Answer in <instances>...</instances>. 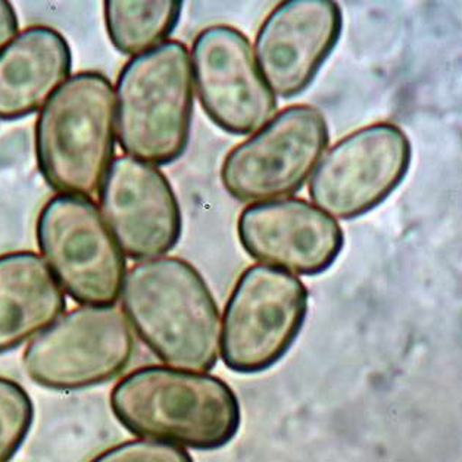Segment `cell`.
<instances>
[{"label": "cell", "instance_id": "obj_1", "mask_svg": "<svg viewBox=\"0 0 462 462\" xmlns=\"http://www.w3.org/2000/svg\"><path fill=\"white\" fill-rule=\"evenodd\" d=\"M123 310L156 358L170 367L212 370L221 354L218 305L204 277L186 259L162 256L125 275Z\"/></svg>", "mask_w": 462, "mask_h": 462}, {"label": "cell", "instance_id": "obj_11", "mask_svg": "<svg viewBox=\"0 0 462 462\" xmlns=\"http://www.w3.org/2000/svg\"><path fill=\"white\" fill-rule=\"evenodd\" d=\"M102 216L124 255L162 258L183 233L176 193L160 168L132 156L112 162L99 191Z\"/></svg>", "mask_w": 462, "mask_h": 462}, {"label": "cell", "instance_id": "obj_14", "mask_svg": "<svg viewBox=\"0 0 462 462\" xmlns=\"http://www.w3.org/2000/svg\"><path fill=\"white\" fill-rule=\"evenodd\" d=\"M72 69L71 49L60 32L27 28L0 51V121L32 116L48 104Z\"/></svg>", "mask_w": 462, "mask_h": 462}, {"label": "cell", "instance_id": "obj_18", "mask_svg": "<svg viewBox=\"0 0 462 462\" xmlns=\"http://www.w3.org/2000/svg\"><path fill=\"white\" fill-rule=\"evenodd\" d=\"M90 462H195L172 443L160 440H130L104 450Z\"/></svg>", "mask_w": 462, "mask_h": 462}, {"label": "cell", "instance_id": "obj_7", "mask_svg": "<svg viewBox=\"0 0 462 462\" xmlns=\"http://www.w3.org/2000/svg\"><path fill=\"white\" fill-rule=\"evenodd\" d=\"M326 116L311 105H291L273 116L224 160L221 181L240 202H268L305 186L328 146Z\"/></svg>", "mask_w": 462, "mask_h": 462}, {"label": "cell", "instance_id": "obj_9", "mask_svg": "<svg viewBox=\"0 0 462 462\" xmlns=\"http://www.w3.org/2000/svg\"><path fill=\"white\" fill-rule=\"evenodd\" d=\"M410 163V140L398 125L359 128L321 158L310 180V198L328 216L358 218L396 190Z\"/></svg>", "mask_w": 462, "mask_h": 462}, {"label": "cell", "instance_id": "obj_2", "mask_svg": "<svg viewBox=\"0 0 462 462\" xmlns=\"http://www.w3.org/2000/svg\"><path fill=\"white\" fill-rule=\"evenodd\" d=\"M111 408L133 435L199 450L226 447L242 422L239 399L224 380L163 365L123 377L112 389Z\"/></svg>", "mask_w": 462, "mask_h": 462}, {"label": "cell", "instance_id": "obj_5", "mask_svg": "<svg viewBox=\"0 0 462 462\" xmlns=\"http://www.w3.org/2000/svg\"><path fill=\"white\" fill-rule=\"evenodd\" d=\"M308 289L295 274L263 263L240 275L224 310L221 358L228 370L256 374L289 352L308 314Z\"/></svg>", "mask_w": 462, "mask_h": 462}, {"label": "cell", "instance_id": "obj_3", "mask_svg": "<svg viewBox=\"0 0 462 462\" xmlns=\"http://www.w3.org/2000/svg\"><path fill=\"white\" fill-rule=\"evenodd\" d=\"M116 142L111 80L100 72H79L56 90L37 120L39 170L53 190L90 198L114 162Z\"/></svg>", "mask_w": 462, "mask_h": 462}, {"label": "cell", "instance_id": "obj_8", "mask_svg": "<svg viewBox=\"0 0 462 462\" xmlns=\"http://www.w3.org/2000/svg\"><path fill=\"white\" fill-rule=\"evenodd\" d=\"M134 336L114 307H81L56 319L25 349L32 382L52 391H80L111 382L132 363Z\"/></svg>", "mask_w": 462, "mask_h": 462}, {"label": "cell", "instance_id": "obj_13", "mask_svg": "<svg viewBox=\"0 0 462 462\" xmlns=\"http://www.w3.org/2000/svg\"><path fill=\"white\" fill-rule=\"evenodd\" d=\"M237 236L247 255L300 275L327 272L345 244L339 223L300 198L249 205L237 219Z\"/></svg>", "mask_w": 462, "mask_h": 462}, {"label": "cell", "instance_id": "obj_6", "mask_svg": "<svg viewBox=\"0 0 462 462\" xmlns=\"http://www.w3.org/2000/svg\"><path fill=\"white\" fill-rule=\"evenodd\" d=\"M37 244L62 291L84 307H111L127 275L125 255L90 198L58 195L37 219Z\"/></svg>", "mask_w": 462, "mask_h": 462}, {"label": "cell", "instance_id": "obj_12", "mask_svg": "<svg viewBox=\"0 0 462 462\" xmlns=\"http://www.w3.org/2000/svg\"><path fill=\"white\" fill-rule=\"evenodd\" d=\"M342 25V9L331 0H287L273 9L259 27L254 53L275 96L293 99L311 86Z\"/></svg>", "mask_w": 462, "mask_h": 462}, {"label": "cell", "instance_id": "obj_19", "mask_svg": "<svg viewBox=\"0 0 462 462\" xmlns=\"http://www.w3.org/2000/svg\"><path fill=\"white\" fill-rule=\"evenodd\" d=\"M18 32V16L13 5L0 0V51L15 39Z\"/></svg>", "mask_w": 462, "mask_h": 462}, {"label": "cell", "instance_id": "obj_15", "mask_svg": "<svg viewBox=\"0 0 462 462\" xmlns=\"http://www.w3.org/2000/svg\"><path fill=\"white\" fill-rule=\"evenodd\" d=\"M64 291L34 252L0 255V354L34 339L60 319Z\"/></svg>", "mask_w": 462, "mask_h": 462}, {"label": "cell", "instance_id": "obj_10", "mask_svg": "<svg viewBox=\"0 0 462 462\" xmlns=\"http://www.w3.org/2000/svg\"><path fill=\"white\" fill-rule=\"evenodd\" d=\"M193 83L208 118L228 134H255L277 99L259 71L251 42L231 25L205 28L191 44Z\"/></svg>", "mask_w": 462, "mask_h": 462}, {"label": "cell", "instance_id": "obj_17", "mask_svg": "<svg viewBox=\"0 0 462 462\" xmlns=\"http://www.w3.org/2000/svg\"><path fill=\"white\" fill-rule=\"evenodd\" d=\"M34 407L24 387L0 377V462H8L24 443L32 426Z\"/></svg>", "mask_w": 462, "mask_h": 462}, {"label": "cell", "instance_id": "obj_4", "mask_svg": "<svg viewBox=\"0 0 462 462\" xmlns=\"http://www.w3.org/2000/svg\"><path fill=\"white\" fill-rule=\"evenodd\" d=\"M116 136L128 156L167 165L190 140L195 83L186 44L170 41L134 56L116 81Z\"/></svg>", "mask_w": 462, "mask_h": 462}, {"label": "cell", "instance_id": "obj_16", "mask_svg": "<svg viewBox=\"0 0 462 462\" xmlns=\"http://www.w3.org/2000/svg\"><path fill=\"white\" fill-rule=\"evenodd\" d=\"M105 25L114 48L137 56L165 43L179 25L183 2H118L104 5Z\"/></svg>", "mask_w": 462, "mask_h": 462}]
</instances>
